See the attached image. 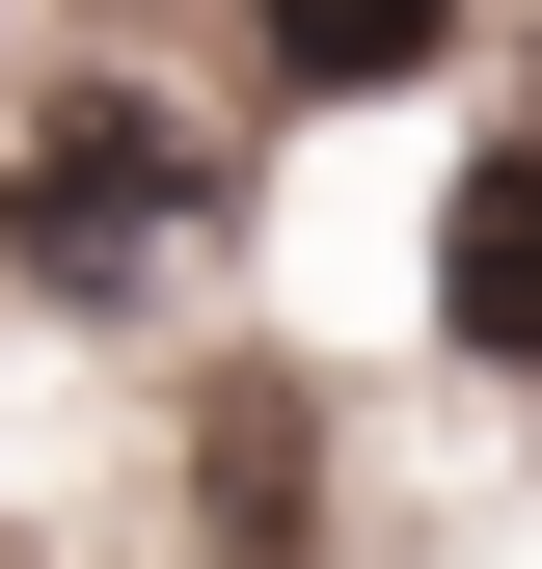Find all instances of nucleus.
<instances>
[{"mask_svg": "<svg viewBox=\"0 0 542 569\" xmlns=\"http://www.w3.org/2000/svg\"><path fill=\"white\" fill-rule=\"evenodd\" d=\"M244 28H271V82H325V109H353V82H434V54H461V0H244Z\"/></svg>", "mask_w": 542, "mask_h": 569, "instance_id": "obj_3", "label": "nucleus"}, {"mask_svg": "<svg viewBox=\"0 0 542 569\" xmlns=\"http://www.w3.org/2000/svg\"><path fill=\"white\" fill-rule=\"evenodd\" d=\"M434 352L461 380H542V136H489L434 190Z\"/></svg>", "mask_w": 542, "mask_h": 569, "instance_id": "obj_2", "label": "nucleus"}, {"mask_svg": "<svg viewBox=\"0 0 542 569\" xmlns=\"http://www.w3.org/2000/svg\"><path fill=\"white\" fill-rule=\"evenodd\" d=\"M0 218H28V271L54 299H136L190 218H218V163H190V109H136V82H82V109H28V163H0Z\"/></svg>", "mask_w": 542, "mask_h": 569, "instance_id": "obj_1", "label": "nucleus"}]
</instances>
